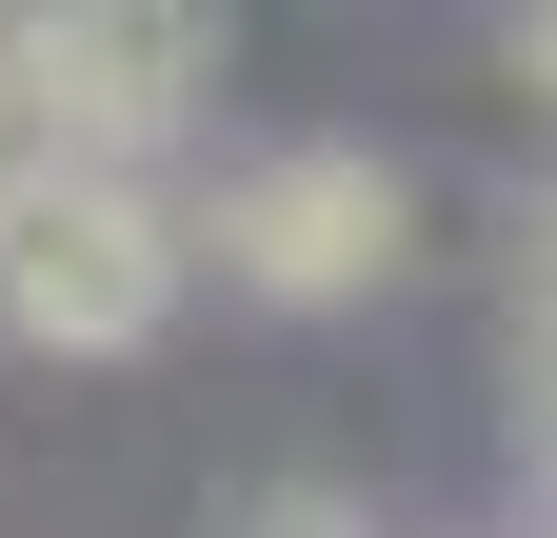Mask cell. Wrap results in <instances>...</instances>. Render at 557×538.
<instances>
[{"label":"cell","mask_w":557,"mask_h":538,"mask_svg":"<svg viewBox=\"0 0 557 538\" xmlns=\"http://www.w3.org/2000/svg\"><path fill=\"white\" fill-rule=\"evenodd\" d=\"M180 220H199V259H220L239 299H278V319H338V299H379L398 259H418V199H398V160H359V140H259V160L199 180Z\"/></svg>","instance_id":"6da1fadb"},{"label":"cell","mask_w":557,"mask_h":538,"mask_svg":"<svg viewBox=\"0 0 557 538\" xmlns=\"http://www.w3.org/2000/svg\"><path fill=\"white\" fill-rule=\"evenodd\" d=\"M199 280V220L160 180H40V199H0V340H60V359H120V340H160Z\"/></svg>","instance_id":"7a4b0ae2"},{"label":"cell","mask_w":557,"mask_h":538,"mask_svg":"<svg viewBox=\"0 0 557 538\" xmlns=\"http://www.w3.org/2000/svg\"><path fill=\"white\" fill-rule=\"evenodd\" d=\"M40 40H60V140H81L100 180H139V160L199 120V81H220L199 21H40Z\"/></svg>","instance_id":"3957f363"},{"label":"cell","mask_w":557,"mask_h":538,"mask_svg":"<svg viewBox=\"0 0 557 538\" xmlns=\"http://www.w3.org/2000/svg\"><path fill=\"white\" fill-rule=\"evenodd\" d=\"M40 180H81V140H60V40L0 21V199H40Z\"/></svg>","instance_id":"277c9868"},{"label":"cell","mask_w":557,"mask_h":538,"mask_svg":"<svg viewBox=\"0 0 557 538\" xmlns=\"http://www.w3.org/2000/svg\"><path fill=\"white\" fill-rule=\"evenodd\" d=\"M518 319H557V180L518 199Z\"/></svg>","instance_id":"5b68a950"},{"label":"cell","mask_w":557,"mask_h":538,"mask_svg":"<svg viewBox=\"0 0 557 538\" xmlns=\"http://www.w3.org/2000/svg\"><path fill=\"white\" fill-rule=\"evenodd\" d=\"M498 60H518V81H557V21H518V40H498Z\"/></svg>","instance_id":"8992f818"}]
</instances>
